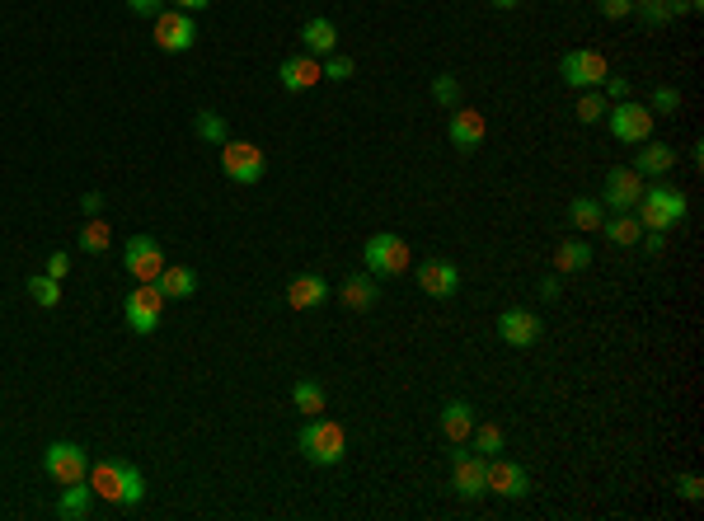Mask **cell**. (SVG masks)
Wrapping results in <instances>:
<instances>
[{"mask_svg": "<svg viewBox=\"0 0 704 521\" xmlns=\"http://www.w3.org/2000/svg\"><path fill=\"white\" fill-rule=\"evenodd\" d=\"M676 493H681L686 503H700V498H704V479L700 475H676Z\"/></svg>", "mask_w": 704, "mask_h": 521, "instance_id": "cell-39", "label": "cell"}, {"mask_svg": "<svg viewBox=\"0 0 704 521\" xmlns=\"http://www.w3.org/2000/svg\"><path fill=\"white\" fill-rule=\"evenodd\" d=\"M127 10H132V15H141V19H155L160 10H165V0H127Z\"/></svg>", "mask_w": 704, "mask_h": 521, "instance_id": "cell-42", "label": "cell"}, {"mask_svg": "<svg viewBox=\"0 0 704 521\" xmlns=\"http://www.w3.org/2000/svg\"><path fill=\"white\" fill-rule=\"evenodd\" d=\"M540 334H545V324H540L536 310L526 306H512L498 315V338H503L507 348H536Z\"/></svg>", "mask_w": 704, "mask_h": 521, "instance_id": "cell-13", "label": "cell"}, {"mask_svg": "<svg viewBox=\"0 0 704 521\" xmlns=\"http://www.w3.org/2000/svg\"><path fill=\"white\" fill-rule=\"evenodd\" d=\"M362 263H367L371 277H399V273H409L414 254H409V245L399 240L395 230H376L367 245H362Z\"/></svg>", "mask_w": 704, "mask_h": 521, "instance_id": "cell-4", "label": "cell"}, {"mask_svg": "<svg viewBox=\"0 0 704 521\" xmlns=\"http://www.w3.org/2000/svg\"><path fill=\"white\" fill-rule=\"evenodd\" d=\"M648 108H653V113H676V108H681V90H676V85H658Z\"/></svg>", "mask_w": 704, "mask_h": 521, "instance_id": "cell-38", "label": "cell"}, {"mask_svg": "<svg viewBox=\"0 0 704 521\" xmlns=\"http://www.w3.org/2000/svg\"><path fill=\"white\" fill-rule=\"evenodd\" d=\"M489 493H498V498H526V493H531V475H526V465L507 460L503 451L489 456Z\"/></svg>", "mask_w": 704, "mask_h": 521, "instance_id": "cell-16", "label": "cell"}, {"mask_svg": "<svg viewBox=\"0 0 704 521\" xmlns=\"http://www.w3.org/2000/svg\"><path fill=\"white\" fill-rule=\"evenodd\" d=\"M291 404H296V414H306V418H320L324 414V385L315 381V376H301V381L291 385Z\"/></svg>", "mask_w": 704, "mask_h": 521, "instance_id": "cell-28", "label": "cell"}, {"mask_svg": "<svg viewBox=\"0 0 704 521\" xmlns=\"http://www.w3.org/2000/svg\"><path fill=\"white\" fill-rule=\"evenodd\" d=\"M80 207H85V216H99V207H104V193H85V198H80Z\"/></svg>", "mask_w": 704, "mask_h": 521, "instance_id": "cell-45", "label": "cell"}, {"mask_svg": "<svg viewBox=\"0 0 704 521\" xmlns=\"http://www.w3.org/2000/svg\"><path fill=\"white\" fill-rule=\"evenodd\" d=\"M43 273L62 282V277L71 273V254H66V249H57V254H47V268H43Z\"/></svg>", "mask_w": 704, "mask_h": 521, "instance_id": "cell-41", "label": "cell"}, {"mask_svg": "<svg viewBox=\"0 0 704 521\" xmlns=\"http://www.w3.org/2000/svg\"><path fill=\"white\" fill-rule=\"evenodd\" d=\"M484 137H489L484 113H475V108H451V146H456V151H475V146H484Z\"/></svg>", "mask_w": 704, "mask_h": 521, "instance_id": "cell-18", "label": "cell"}, {"mask_svg": "<svg viewBox=\"0 0 704 521\" xmlns=\"http://www.w3.org/2000/svg\"><path fill=\"white\" fill-rule=\"evenodd\" d=\"M639 240H643V249H648V254H653V259H658L662 249H667V230H643Z\"/></svg>", "mask_w": 704, "mask_h": 521, "instance_id": "cell-43", "label": "cell"}, {"mask_svg": "<svg viewBox=\"0 0 704 521\" xmlns=\"http://www.w3.org/2000/svg\"><path fill=\"white\" fill-rule=\"evenodd\" d=\"M277 80H282V90H287V94H301V90H310V85H320L324 66H320V57L296 52V57H287V62L277 66Z\"/></svg>", "mask_w": 704, "mask_h": 521, "instance_id": "cell-17", "label": "cell"}, {"mask_svg": "<svg viewBox=\"0 0 704 521\" xmlns=\"http://www.w3.org/2000/svg\"><path fill=\"white\" fill-rule=\"evenodd\" d=\"M653 108H643V104H629V99H620V104L606 108V127H611V137L615 141H625V146H639V141L653 137Z\"/></svg>", "mask_w": 704, "mask_h": 521, "instance_id": "cell-6", "label": "cell"}, {"mask_svg": "<svg viewBox=\"0 0 704 521\" xmlns=\"http://www.w3.org/2000/svg\"><path fill=\"white\" fill-rule=\"evenodd\" d=\"M470 442H475V451L479 456H498V451H503V428H498V423H475V432H470Z\"/></svg>", "mask_w": 704, "mask_h": 521, "instance_id": "cell-34", "label": "cell"}, {"mask_svg": "<svg viewBox=\"0 0 704 521\" xmlns=\"http://www.w3.org/2000/svg\"><path fill=\"white\" fill-rule=\"evenodd\" d=\"M601 235H606L615 249H629V245H639L643 226H639V216L634 212H611L606 221H601Z\"/></svg>", "mask_w": 704, "mask_h": 521, "instance_id": "cell-26", "label": "cell"}, {"mask_svg": "<svg viewBox=\"0 0 704 521\" xmlns=\"http://www.w3.org/2000/svg\"><path fill=\"white\" fill-rule=\"evenodd\" d=\"M296 446H301V456H306L310 465H338V460L348 456V432H343V423L320 414V418H306Z\"/></svg>", "mask_w": 704, "mask_h": 521, "instance_id": "cell-3", "label": "cell"}, {"mask_svg": "<svg viewBox=\"0 0 704 521\" xmlns=\"http://www.w3.org/2000/svg\"><path fill=\"white\" fill-rule=\"evenodd\" d=\"M601 221H606V207H601L597 198L578 193V198L568 202V226L573 230H601Z\"/></svg>", "mask_w": 704, "mask_h": 521, "instance_id": "cell-30", "label": "cell"}, {"mask_svg": "<svg viewBox=\"0 0 704 521\" xmlns=\"http://www.w3.org/2000/svg\"><path fill=\"white\" fill-rule=\"evenodd\" d=\"M123 315L137 334H155V329H160V315H165V296H160V287H155V282H141L137 292L123 301Z\"/></svg>", "mask_w": 704, "mask_h": 521, "instance_id": "cell-10", "label": "cell"}, {"mask_svg": "<svg viewBox=\"0 0 704 521\" xmlns=\"http://www.w3.org/2000/svg\"><path fill=\"white\" fill-rule=\"evenodd\" d=\"M592 268V245L587 240H559L554 249V273H587Z\"/></svg>", "mask_w": 704, "mask_h": 521, "instance_id": "cell-27", "label": "cell"}, {"mask_svg": "<svg viewBox=\"0 0 704 521\" xmlns=\"http://www.w3.org/2000/svg\"><path fill=\"white\" fill-rule=\"evenodd\" d=\"M193 132H198L202 141H212V146L226 141V123H221V113H212V108H202L198 118H193Z\"/></svg>", "mask_w": 704, "mask_h": 521, "instance_id": "cell-35", "label": "cell"}, {"mask_svg": "<svg viewBox=\"0 0 704 521\" xmlns=\"http://www.w3.org/2000/svg\"><path fill=\"white\" fill-rule=\"evenodd\" d=\"M601 85H606V99H615V104H620V99H629V80L606 76V80H601Z\"/></svg>", "mask_w": 704, "mask_h": 521, "instance_id": "cell-44", "label": "cell"}, {"mask_svg": "<svg viewBox=\"0 0 704 521\" xmlns=\"http://www.w3.org/2000/svg\"><path fill=\"white\" fill-rule=\"evenodd\" d=\"M540 296H545V301H554V296H559V277H545V282H540Z\"/></svg>", "mask_w": 704, "mask_h": 521, "instance_id": "cell-47", "label": "cell"}, {"mask_svg": "<svg viewBox=\"0 0 704 521\" xmlns=\"http://www.w3.org/2000/svg\"><path fill=\"white\" fill-rule=\"evenodd\" d=\"M676 165V151L672 146H662V141H639V160H634V174H639V179H662V174H667V169Z\"/></svg>", "mask_w": 704, "mask_h": 521, "instance_id": "cell-20", "label": "cell"}, {"mask_svg": "<svg viewBox=\"0 0 704 521\" xmlns=\"http://www.w3.org/2000/svg\"><path fill=\"white\" fill-rule=\"evenodd\" d=\"M451 489H456V498H465V503L484 498V493H489V456L460 451V442H451Z\"/></svg>", "mask_w": 704, "mask_h": 521, "instance_id": "cell-5", "label": "cell"}, {"mask_svg": "<svg viewBox=\"0 0 704 521\" xmlns=\"http://www.w3.org/2000/svg\"><path fill=\"white\" fill-rule=\"evenodd\" d=\"M207 5H212V0H174V10H188V15H198Z\"/></svg>", "mask_w": 704, "mask_h": 521, "instance_id": "cell-46", "label": "cell"}, {"mask_svg": "<svg viewBox=\"0 0 704 521\" xmlns=\"http://www.w3.org/2000/svg\"><path fill=\"white\" fill-rule=\"evenodd\" d=\"M85 479H90L94 498H104L108 507L132 512V507L146 503V475H141L137 465H127V460H94Z\"/></svg>", "mask_w": 704, "mask_h": 521, "instance_id": "cell-1", "label": "cell"}, {"mask_svg": "<svg viewBox=\"0 0 704 521\" xmlns=\"http://www.w3.org/2000/svg\"><path fill=\"white\" fill-rule=\"evenodd\" d=\"M475 432V409L465 399H446L442 404V437L446 442H470Z\"/></svg>", "mask_w": 704, "mask_h": 521, "instance_id": "cell-23", "label": "cell"}, {"mask_svg": "<svg viewBox=\"0 0 704 521\" xmlns=\"http://www.w3.org/2000/svg\"><path fill=\"white\" fill-rule=\"evenodd\" d=\"M155 287H160L165 301H188V296L198 292V273L184 268V263H165V273L155 277Z\"/></svg>", "mask_w": 704, "mask_h": 521, "instance_id": "cell-22", "label": "cell"}, {"mask_svg": "<svg viewBox=\"0 0 704 521\" xmlns=\"http://www.w3.org/2000/svg\"><path fill=\"white\" fill-rule=\"evenodd\" d=\"M606 108H611V99H606L601 90H582L578 104H573V113H578V123H601Z\"/></svg>", "mask_w": 704, "mask_h": 521, "instance_id": "cell-32", "label": "cell"}, {"mask_svg": "<svg viewBox=\"0 0 704 521\" xmlns=\"http://www.w3.org/2000/svg\"><path fill=\"white\" fill-rule=\"evenodd\" d=\"M90 507H94V489H90V479H80V484H62V503H57V517H90Z\"/></svg>", "mask_w": 704, "mask_h": 521, "instance_id": "cell-29", "label": "cell"}, {"mask_svg": "<svg viewBox=\"0 0 704 521\" xmlns=\"http://www.w3.org/2000/svg\"><path fill=\"white\" fill-rule=\"evenodd\" d=\"M338 301L348 310H371L376 301H381V292H376V277L371 273H352L343 287H338Z\"/></svg>", "mask_w": 704, "mask_h": 521, "instance_id": "cell-25", "label": "cell"}, {"mask_svg": "<svg viewBox=\"0 0 704 521\" xmlns=\"http://www.w3.org/2000/svg\"><path fill=\"white\" fill-rule=\"evenodd\" d=\"M123 268L137 282H155V277L165 273V249H160V240H151V235H132L123 249Z\"/></svg>", "mask_w": 704, "mask_h": 521, "instance_id": "cell-12", "label": "cell"}, {"mask_svg": "<svg viewBox=\"0 0 704 521\" xmlns=\"http://www.w3.org/2000/svg\"><path fill=\"white\" fill-rule=\"evenodd\" d=\"M414 277H418V287L428 296H437V301H451L460 292V268L451 259H423L414 268Z\"/></svg>", "mask_w": 704, "mask_h": 521, "instance_id": "cell-15", "label": "cell"}, {"mask_svg": "<svg viewBox=\"0 0 704 521\" xmlns=\"http://www.w3.org/2000/svg\"><path fill=\"white\" fill-rule=\"evenodd\" d=\"M29 296H33V301H38L43 310H52L57 301H62V282H57V277H47V273H33V277H29Z\"/></svg>", "mask_w": 704, "mask_h": 521, "instance_id": "cell-33", "label": "cell"}, {"mask_svg": "<svg viewBox=\"0 0 704 521\" xmlns=\"http://www.w3.org/2000/svg\"><path fill=\"white\" fill-rule=\"evenodd\" d=\"M559 76H564L568 90H601V80L611 76V66H606V57H601V52H587V47H578V52H564Z\"/></svg>", "mask_w": 704, "mask_h": 521, "instance_id": "cell-9", "label": "cell"}, {"mask_svg": "<svg viewBox=\"0 0 704 521\" xmlns=\"http://www.w3.org/2000/svg\"><path fill=\"white\" fill-rule=\"evenodd\" d=\"M263 169H268V160H263V151L254 146V141H221V174L226 179H235V184H259Z\"/></svg>", "mask_w": 704, "mask_h": 521, "instance_id": "cell-7", "label": "cell"}, {"mask_svg": "<svg viewBox=\"0 0 704 521\" xmlns=\"http://www.w3.org/2000/svg\"><path fill=\"white\" fill-rule=\"evenodd\" d=\"M320 66H324V80H348L352 71H357V66H352V57H343V52H329Z\"/></svg>", "mask_w": 704, "mask_h": 521, "instance_id": "cell-37", "label": "cell"}, {"mask_svg": "<svg viewBox=\"0 0 704 521\" xmlns=\"http://www.w3.org/2000/svg\"><path fill=\"white\" fill-rule=\"evenodd\" d=\"M634 212H639V226L643 230H672V226H681V221H686L690 202H686V193H681V188H672V184H662V179H658L653 188H643V193H639Z\"/></svg>", "mask_w": 704, "mask_h": 521, "instance_id": "cell-2", "label": "cell"}, {"mask_svg": "<svg viewBox=\"0 0 704 521\" xmlns=\"http://www.w3.org/2000/svg\"><path fill=\"white\" fill-rule=\"evenodd\" d=\"M329 301V282H324L320 273H301V277H291V287H287V306L291 310H315Z\"/></svg>", "mask_w": 704, "mask_h": 521, "instance_id": "cell-19", "label": "cell"}, {"mask_svg": "<svg viewBox=\"0 0 704 521\" xmlns=\"http://www.w3.org/2000/svg\"><path fill=\"white\" fill-rule=\"evenodd\" d=\"M432 99L442 108H460V80L456 76H437L432 80Z\"/></svg>", "mask_w": 704, "mask_h": 521, "instance_id": "cell-36", "label": "cell"}, {"mask_svg": "<svg viewBox=\"0 0 704 521\" xmlns=\"http://www.w3.org/2000/svg\"><path fill=\"white\" fill-rule=\"evenodd\" d=\"M601 19H629L634 15V0H597Z\"/></svg>", "mask_w": 704, "mask_h": 521, "instance_id": "cell-40", "label": "cell"}, {"mask_svg": "<svg viewBox=\"0 0 704 521\" xmlns=\"http://www.w3.org/2000/svg\"><path fill=\"white\" fill-rule=\"evenodd\" d=\"M639 193H643V179L629 165L611 169V174L601 179V207H611V212H634Z\"/></svg>", "mask_w": 704, "mask_h": 521, "instance_id": "cell-14", "label": "cell"}, {"mask_svg": "<svg viewBox=\"0 0 704 521\" xmlns=\"http://www.w3.org/2000/svg\"><path fill=\"white\" fill-rule=\"evenodd\" d=\"M301 52H310V57H329V52H338V29H334V19H306L301 24Z\"/></svg>", "mask_w": 704, "mask_h": 521, "instance_id": "cell-21", "label": "cell"}, {"mask_svg": "<svg viewBox=\"0 0 704 521\" xmlns=\"http://www.w3.org/2000/svg\"><path fill=\"white\" fill-rule=\"evenodd\" d=\"M198 43V24L188 10H160L155 15V47L160 52H188Z\"/></svg>", "mask_w": 704, "mask_h": 521, "instance_id": "cell-11", "label": "cell"}, {"mask_svg": "<svg viewBox=\"0 0 704 521\" xmlns=\"http://www.w3.org/2000/svg\"><path fill=\"white\" fill-rule=\"evenodd\" d=\"M634 15H639L648 29H662V24L690 15V0H634Z\"/></svg>", "mask_w": 704, "mask_h": 521, "instance_id": "cell-24", "label": "cell"}, {"mask_svg": "<svg viewBox=\"0 0 704 521\" xmlns=\"http://www.w3.org/2000/svg\"><path fill=\"white\" fill-rule=\"evenodd\" d=\"M43 470H47V479H57V484H80V479L90 475V451L76 442H47Z\"/></svg>", "mask_w": 704, "mask_h": 521, "instance_id": "cell-8", "label": "cell"}, {"mask_svg": "<svg viewBox=\"0 0 704 521\" xmlns=\"http://www.w3.org/2000/svg\"><path fill=\"white\" fill-rule=\"evenodd\" d=\"M489 5H493V10H517L521 0H489Z\"/></svg>", "mask_w": 704, "mask_h": 521, "instance_id": "cell-48", "label": "cell"}, {"mask_svg": "<svg viewBox=\"0 0 704 521\" xmlns=\"http://www.w3.org/2000/svg\"><path fill=\"white\" fill-rule=\"evenodd\" d=\"M76 245H80V254H108V245H113V226L99 221V216H90V221L80 226Z\"/></svg>", "mask_w": 704, "mask_h": 521, "instance_id": "cell-31", "label": "cell"}]
</instances>
